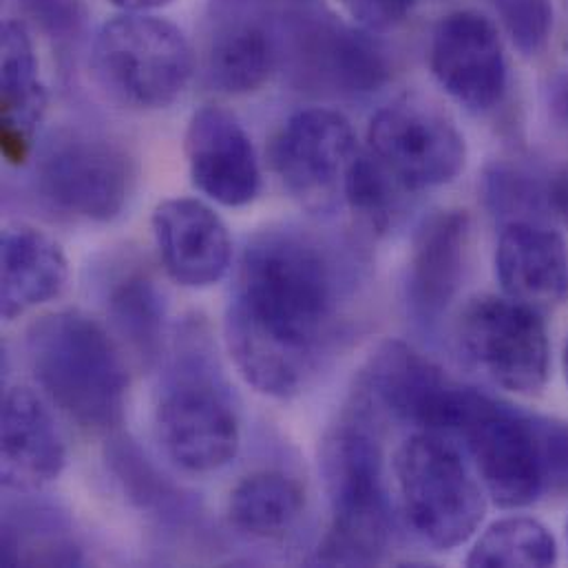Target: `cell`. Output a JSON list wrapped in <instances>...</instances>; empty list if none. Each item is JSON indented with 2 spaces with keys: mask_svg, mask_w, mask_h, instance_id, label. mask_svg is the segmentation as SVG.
Instances as JSON below:
<instances>
[{
  "mask_svg": "<svg viewBox=\"0 0 568 568\" xmlns=\"http://www.w3.org/2000/svg\"><path fill=\"white\" fill-rule=\"evenodd\" d=\"M496 275L505 296L536 310L568 298V246L542 222L505 224L496 248Z\"/></svg>",
  "mask_w": 568,
  "mask_h": 568,
  "instance_id": "18",
  "label": "cell"
},
{
  "mask_svg": "<svg viewBox=\"0 0 568 568\" xmlns=\"http://www.w3.org/2000/svg\"><path fill=\"white\" fill-rule=\"evenodd\" d=\"M416 0H341L354 24L383 33L398 27L412 11Z\"/></svg>",
  "mask_w": 568,
  "mask_h": 568,
  "instance_id": "32",
  "label": "cell"
},
{
  "mask_svg": "<svg viewBox=\"0 0 568 568\" xmlns=\"http://www.w3.org/2000/svg\"><path fill=\"white\" fill-rule=\"evenodd\" d=\"M549 209L568 224V166L549 180Z\"/></svg>",
  "mask_w": 568,
  "mask_h": 568,
  "instance_id": "34",
  "label": "cell"
},
{
  "mask_svg": "<svg viewBox=\"0 0 568 568\" xmlns=\"http://www.w3.org/2000/svg\"><path fill=\"white\" fill-rule=\"evenodd\" d=\"M305 491L282 471H260L244 478L231 494L229 518L251 538L273 540L287 534L303 516Z\"/></svg>",
  "mask_w": 568,
  "mask_h": 568,
  "instance_id": "23",
  "label": "cell"
},
{
  "mask_svg": "<svg viewBox=\"0 0 568 568\" xmlns=\"http://www.w3.org/2000/svg\"><path fill=\"white\" fill-rule=\"evenodd\" d=\"M158 440L186 474H213L240 452L242 427L209 334L186 323L175 338L155 407Z\"/></svg>",
  "mask_w": 568,
  "mask_h": 568,
  "instance_id": "4",
  "label": "cell"
},
{
  "mask_svg": "<svg viewBox=\"0 0 568 568\" xmlns=\"http://www.w3.org/2000/svg\"><path fill=\"white\" fill-rule=\"evenodd\" d=\"M558 545L551 531L534 518H505L494 523L467 556V567H554Z\"/></svg>",
  "mask_w": 568,
  "mask_h": 568,
  "instance_id": "25",
  "label": "cell"
},
{
  "mask_svg": "<svg viewBox=\"0 0 568 568\" xmlns=\"http://www.w3.org/2000/svg\"><path fill=\"white\" fill-rule=\"evenodd\" d=\"M282 64L303 91L361 98L392 78V64L372 31L329 13L298 9L275 22Z\"/></svg>",
  "mask_w": 568,
  "mask_h": 568,
  "instance_id": "7",
  "label": "cell"
},
{
  "mask_svg": "<svg viewBox=\"0 0 568 568\" xmlns=\"http://www.w3.org/2000/svg\"><path fill=\"white\" fill-rule=\"evenodd\" d=\"M483 195L487 209L505 224L540 222V213H551L549 180L514 162H494L487 166Z\"/></svg>",
  "mask_w": 568,
  "mask_h": 568,
  "instance_id": "27",
  "label": "cell"
},
{
  "mask_svg": "<svg viewBox=\"0 0 568 568\" xmlns=\"http://www.w3.org/2000/svg\"><path fill=\"white\" fill-rule=\"evenodd\" d=\"M67 445L44 400L29 387H11L2 400V483L38 491L60 478Z\"/></svg>",
  "mask_w": 568,
  "mask_h": 568,
  "instance_id": "17",
  "label": "cell"
},
{
  "mask_svg": "<svg viewBox=\"0 0 568 568\" xmlns=\"http://www.w3.org/2000/svg\"><path fill=\"white\" fill-rule=\"evenodd\" d=\"M358 153L349 120L323 106L290 115L271 149L273 169L285 191L321 215L345 204V182Z\"/></svg>",
  "mask_w": 568,
  "mask_h": 568,
  "instance_id": "12",
  "label": "cell"
},
{
  "mask_svg": "<svg viewBox=\"0 0 568 568\" xmlns=\"http://www.w3.org/2000/svg\"><path fill=\"white\" fill-rule=\"evenodd\" d=\"M460 438L476 463L487 494L505 509L534 505L554 476L549 429H540L489 396L483 398L463 427Z\"/></svg>",
  "mask_w": 568,
  "mask_h": 568,
  "instance_id": "13",
  "label": "cell"
},
{
  "mask_svg": "<svg viewBox=\"0 0 568 568\" xmlns=\"http://www.w3.org/2000/svg\"><path fill=\"white\" fill-rule=\"evenodd\" d=\"M153 237L166 275L184 287L220 284L233 262V240L224 220L204 202L173 197L153 211Z\"/></svg>",
  "mask_w": 568,
  "mask_h": 568,
  "instance_id": "16",
  "label": "cell"
},
{
  "mask_svg": "<svg viewBox=\"0 0 568 568\" xmlns=\"http://www.w3.org/2000/svg\"><path fill=\"white\" fill-rule=\"evenodd\" d=\"M2 316L13 321L55 298L69 280L67 257L55 240L31 226L2 233Z\"/></svg>",
  "mask_w": 568,
  "mask_h": 568,
  "instance_id": "21",
  "label": "cell"
},
{
  "mask_svg": "<svg viewBox=\"0 0 568 568\" xmlns=\"http://www.w3.org/2000/svg\"><path fill=\"white\" fill-rule=\"evenodd\" d=\"M109 465L124 487L126 496L142 509L155 516H182L186 500L182 494L155 471L131 440H115L109 449Z\"/></svg>",
  "mask_w": 568,
  "mask_h": 568,
  "instance_id": "29",
  "label": "cell"
},
{
  "mask_svg": "<svg viewBox=\"0 0 568 568\" xmlns=\"http://www.w3.org/2000/svg\"><path fill=\"white\" fill-rule=\"evenodd\" d=\"M505 31L523 55H538L554 33V0H491Z\"/></svg>",
  "mask_w": 568,
  "mask_h": 568,
  "instance_id": "30",
  "label": "cell"
},
{
  "mask_svg": "<svg viewBox=\"0 0 568 568\" xmlns=\"http://www.w3.org/2000/svg\"><path fill=\"white\" fill-rule=\"evenodd\" d=\"M458 343L496 385L536 396L551 369V345L540 312L509 296L471 298L458 316Z\"/></svg>",
  "mask_w": 568,
  "mask_h": 568,
  "instance_id": "10",
  "label": "cell"
},
{
  "mask_svg": "<svg viewBox=\"0 0 568 568\" xmlns=\"http://www.w3.org/2000/svg\"><path fill=\"white\" fill-rule=\"evenodd\" d=\"M358 396L369 407L438 436H460L485 398L403 341H385L369 356Z\"/></svg>",
  "mask_w": 568,
  "mask_h": 568,
  "instance_id": "9",
  "label": "cell"
},
{
  "mask_svg": "<svg viewBox=\"0 0 568 568\" xmlns=\"http://www.w3.org/2000/svg\"><path fill=\"white\" fill-rule=\"evenodd\" d=\"M471 220L465 211H438L414 235L407 301L418 318H438L456 298L467 268Z\"/></svg>",
  "mask_w": 568,
  "mask_h": 568,
  "instance_id": "19",
  "label": "cell"
},
{
  "mask_svg": "<svg viewBox=\"0 0 568 568\" xmlns=\"http://www.w3.org/2000/svg\"><path fill=\"white\" fill-rule=\"evenodd\" d=\"M109 318L126 349L144 365H153L164 349V298L155 282L131 271L109 292Z\"/></svg>",
  "mask_w": 568,
  "mask_h": 568,
  "instance_id": "24",
  "label": "cell"
},
{
  "mask_svg": "<svg viewBox=\"0 0 568 568\" xmlns=\"http://www.w3.org/2000/svg\"><path fill=\"white\" fill-rule=\"evenodd\" d=\"M282 64L275 22L237 18L224 24L209 47V82L224 93L244 95L262 89Z\"/></svg>",
  "mask_w": 568,
  "mask_h": 568,
  "instance_id": "22",
  "label": "cell"
},
{
  "mask_svg": "<svg viewBox=\"0 0 568 568\" xmlns=\"http://www.w3.org/2000/svg\"><path fill=\"white\" fill-rule=\"evenodd\" d=\"M321 471L332 525L318 547V562L343 567L381 562L392 540V509L376 427L358 394L323 440Z\"/></svg>",
  "mask_w": 568,
  "mask_h": 568,
  "instance_id": "3",
  "label": "cell"
},
{
  "mask_svg": "<svg viewBox=\"0 0 568 568\" xmlns=\"http://www.w3.org/2000/svg\"><path fill=\"white\" fill-rule=\"evenodd\" d=\"M20 11L38 24V29L58 40L71 42L84 33L87 7L82 0H16Z\"/></svg>",
  "mask_w": 568,
  "mask_h": 568,
  "instance_id": "31",
  "label": "cell"
},
{
  "mask_svg": "<svg viewBox=\"0 0 568 568\" xmlns=\"http://www.w3.org/2000/svg\"><path fill=\"white\" fill-rule=\"evenodd\" d=\"M547 104L556 124L568 135V69L558 71L547 87Z\"/></svg>",
  "mask_w": 568,
  "mask_h": 568,
  "instance_id": "33",
  "label": "cell"
},
{
  "mask_svg": "<svg viewBox=\"0 0 568 568\" xmlns=\"http://www.w3.org/2000/svg\"><path fill=\"white\" fill-rule=\"evenodd\" d=\"M195 55L186 33L155 13H118L91 44V73L118 104L135 111L171 106L189 87Z\"/></svg>",
  "mask_w": 568,
  "mask_h": 568,
  "instance_id": "5",
  "label": "cell"
},
{
  "mask_svg": "<svg viewBox=\"0 0 568 568\" xmlns=\"http://www.w3.org/2000/svg\"><path fill=\"white\" fill-rule=\"evenodd\" d=\"M345 296L347 273L334 246L294 226L255 233L224 321L246 383L273 398L301 394L332 345Z\"/></svg>",
  "mask_w": 568,
  "mask_h": 568,
  "instance_id": "1",
  "label": "cell"
},
{
  "mask_svg": "<svg viewBox=\"0 0 568 568\" xmlns=\"http://www.w3.org/2000/svg\"><path fill=\"white\" fill-rule=\"evenodd\" d=\"M396 483L414 534L440 551L469 542L487 511L485 491L458 449L418 432L396 454Z\"/></svg>",
  "mask_w": 568,
  "mask_h": 568,
  "instance_id": "6",
  "label": "cell"
},
{
  "mask_svg": "<svg viewBox=\"0 0 568 568\" xmlns=\"http://www.w3.org/2000/svg\"><path fill=\"white\" fill-rule=\"evenodd\" d=\"M62 531L58 516L44 511L7 518L2 527V562L29 567H71L82 562L80 549Z\"/></svg>",
  "mask_w": 568,
  "mask_h": 568,
  "instance_id": "26",
  "label": "cell"
},
{
  "mask_svg": "<svg viewBox=\"0 0 568 568\" xmlns=\"http://www.w3.org/2000/svg\"><path fill=\"white\" fill-rule=\"evenodd\" d=\"M27 358L40 389L89 432H109L124 418L129 369L118 341L89 314L60 310L27 332Z\"/></svg>",
  "mask_w": 568,
  "mask_h": 568,
  "instance_id": "2",
  "label": "cell"
},
{
  "mask_svg": "<svg viewBox=\"0 0 568 568\" xmlns=\"http://www.w3.org/2000/svg\"><path fill=\"white\" fill-rule=\"evenodd\" d=\"M562 365H565V376H567V383H568V343H567V347H565V356H562Z\"/></svg>",
  "mask_w": 568,
  "mask_h": 568,
  "instance_id": "36",
  "label": "cell"
},
{
  "mask_svg": "<svg viewBox=\"0 0 568 568\" xmlns=\"http://www.w3.org/2000/svg\"><path fill=\"white\" fill-rule=\"evenodd\" d=\"M36 184L55 211L104 224L126 209L135 189V164L106 135L62 129L38 153Z\"/></svg>",
  "mask_w": 568,
  "mask_h": 568,
  "instance_id": "8",
  "label": "cell"
},
{
  "mask_svg": "<svg viewBox=\"0 0 568 568\" xmlns=\"http://www.w3.org/2000/svg\"><path fill=\"white\" fill-rule=\"evenodd\" d=\"M369 153L409 193L440 189L467 166V142L456 122L423 98L378 109L367 129Z\"/></svg>",
  "mask_w": 568,
  "mask_h": 568,
  "instance_id": "11",
  "label": "cell"
},
{
  "mask_svg": "<svg viewBox=\"0 0 568 568\" xmlns=\"http://www.w3.org/2000/svg\"><path fill=\"white\" fill-rule=\"evenodd\" d=\"M405 195H409V191L392 178L369 149L358 153L345 182V206L354 217L372 231L383 233L394 224Z\"/></svg>",
  "mask_w": 568,
  "mask_h": 568,
  "instance_id": "28",
  "label": "cell"
},
{
  "mask_svg": "<svg viewBox=\"0 0 568 568\" xmlns=\"http://www.w3.org/2000/svg\"><path fill=\"white\" fill-rule=\"evenodd\" d=\"M106 2L124 13H153L155 9H162L173 0H106Z\"/></svg>",
  "mask_w": 568,
  "mask_h": 568,
  "instance_id": "35",
  "label": "cell"
},
{
  "mask_svg": "<svg viewBox=\"0 0 568 568\" xmlns=\"http://www.w3.org/2000/svg\"><path fill=\"white\" fill-rule=\"evenodd\" d=\"M567 545H568V523H567Z\"/></svg>",
  "mask_w": 568,
  "mask_h": 568,
  "instance_id": "37",
  "label": "cell"
},
{
  "mask_svg": "<svg viewBox=\"0 0 568 568\" xmlns=\"http://www.w3.org/2000/svg\"><path fill=\"white\" fill-rule=\"evenodd\" d=\"M436 82L474 113L496 109L507 93L505 44L491 18L476 9H456L438 20L429 42Z\"/></svg>",
  "mask_w": 568,
  "mask_h": 568,
  "instance_id": "14",
  "label": "cell"
},
{
  "mask_svg": "<svg viewBox=\"0 0 568 568\" xmlns=\"http://www.w3.org/2000/svg\"><path fill=\"white\" fill-rule=\"evenodd\" d=\"M0 69V151L11 166H22L36 151L49 100L31 33L22 20L2 24Z\"/></svg>",
  "mask_w": 568,
  "mask_h": 568,
  "instance_id": "20",
  "label": "cell"
},
{
  "mask_svg": "<svg viewBox=\"0 0 568 568\" xmlns=\"http://www.w3.org/2000/svg\"><path fill=\"white\" fill-rule=\"evenodd\" d=\"M184 153L193 186L211 202L226 209H242L262 191V166L253 138L240 118L215 104L193 113Z\"/></svg>",
  "mask_w": 568,
  "mask_h": 568,
  "instance_id": "15",
  "label": "cell"
}]
</instances>
